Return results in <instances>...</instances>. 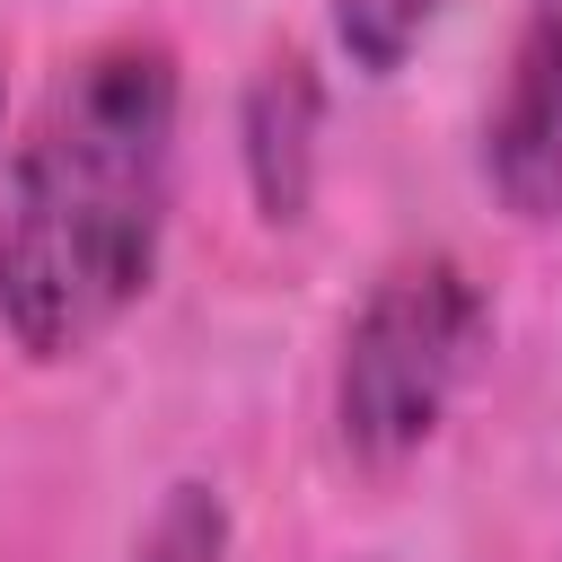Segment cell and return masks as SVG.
Here are the masks:
<instances>
[{
  "instance_id": "cell-1",
  "label": "cell",
  "mask_w": 562,
  "mask_h": 562,
  "mask_svg": "<svg viewBox=\"0 0 562 562\" xmlns=\"http://www.w3.org/2000/svg\"><path fill=\"white\" fill-rule=\"evenodd\" d=\"M176 53L105 35L79 53L0 176V325L26 360L105 342L158 272L176 202Z\"/></svg>"
},
{
  "instance_id": "cell-6",
  "label": "cell",
  "mask_w": 562,
  "mask_h": 562,
  "mask_svg": "<svg viewBox=\"0 0 562 562\" xmlns=\"http://www.w3.org/2000/svg\"><path fill=\"white\" fill-rule=\"evenodd\" d=\"M123 562H228V501L211 483H167V501L149 509Z\"/></svg>"
},
{
  "instance_id": "cell-3",
  "label": "cell",
  "mask_w": 562,
  "mask_h": 562,
  "mask_svg": "<svg viewBox=\"0 0 562 562\" xmlns=\"http://www.w3.org/2000/svg\"><path fill=\"white\" fill-rule=\"evenodd\" d=\"M483 176L518 220H562V0H527L501 105L483 123Z\"/></svg>"
},
{
  "instance_id": "cell-5",
  "label": "cell",
  "mask_w": 562,
  "mask_h": 562,
  "mask_svg": "<svg viewBox=\"0 0 562 562\" xmlns=\"http://www.w3.org/2000/svg\"><path fill=\"white\" fill-rule=\"evenodd\" d=\"M325 9H334V44H342L351 70H369V79L404 70L413 44H422L430 18H439V0H325Z\"/></svg>"
},
{
  "instance_id": "cell-4",
  "label": "cell",
  "mask_w": 562,
  "mask_h": 562,
  "mask_svg": "<svg viewBox=\"0 0 562 562\" xmlns=\"http://www.w3.org/2000/svg\"><path fill=\"white\" fill-rule=\"evenodd\" d=\"M316 140H325V79L307 53H272L246 79L237 105V158H246V193L272 228L307 220L316 202Z\"/></svg>"
},
{
  "instance_id": "cell-2",
  "label": "cell",
  "mask_w": 562,
  "mask_h": 562,
  "mask_svg": "<svg viewBox=\"0 0 562 562\" xmlns=\"http://www.w3.org/2000/svg\"><path fill=\"white\" fill-rule=\"evenodd\" d=\"M483 325H492L483 290H474V272L457 255L386 263L369 281L360 316L342 325V360H334V430H342V448L360 465L413 457L448 422V404H457V386H465V369L483 351Z\"/></svg>"
}]
</instances>
